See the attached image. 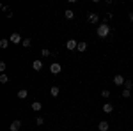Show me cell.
Masks as SVG:
<instances>
[{"label":"cell","mask_w":133,"mask_h":131,"mask_svg":"<svg viewBox=\"0 0 133 131\" xmlns=\"http://www.w3.org/2000/svg\"><path fill=\"white\" fill-rule=\"evenodd\" d=\"M96 32H98V36H99V37H107V36L110 34V27H108L107 23H101V25L96 29Z\"/></svg>","instance_id":"1"},{"label":"cell","mask_w":133,"mask_h":131,"mask_svg":"<svg viewBox=\"0 0 133 131\" xmlns=\"http://www.w3.org/2000/svg\"><path fill=\"white\" fill-rule=\"evenodd\" d=\"M11 44H21L23 43V39H21V36L18 34V32H14V34H11Z\"/></svg>","instance_id":"2"},{"label":"cell","mask_w":133,"mask_h":131,"mask_svg":"<svg viewBox=\"0 0 133 131\" xmlns=\"http://www.w3.org/2000/svg\"><path fill=\"white\" fill-rule=\"evenodd\" d=\"M50 71H51V74H59V73L62 71V66L59 64V62H53V64L50 66Z\"/></svg>","instance_id":"3"},{"label":"cell","mask_w":133,"mask_h":131,"mask_svg":"<svg viewBox=\"0 0 133 131\" xmlns=\"http://www.w3.org/2000/svg\"><path fill=\"white\" fill-rule=\"evenodd\" d=\"M87 21H89V23H98V21H99V16H98L96 12H87Z\"/></svg>","instance_id":"4"},{"label":"cell","mask_w":133,"mask_h":131,"mask_svg":"<svg viewBox=\"0 0 133 131\" xmlns=\"http://www.w3.org/2000/svg\"><path fill=\"white\" fill-rule=\"evenodd\" d=\"M66 48H68V50H76V48H78V41L68 39V43H66Z\"/></svg>","instance_id":"5"},{"label":"cell","mask_w":133,"mask_h":131,"mask_svg":"<svg viewBox=\"0 0 133 131\" xmlns=\"http://www.w3.org/2000/svg\"><path fill=\"white\" fill-rule=\"evenodd\" d=\"M114 83H115V85H124V83H126V81H124V76L123 74H115V76H114Z\"/></svg>","instance_id":"6"},{"label":"cell","mask_w":133,"mask_h":131,"mask_svg":"<svg viewBox=\"0 0 133 131\" xmlns=\"http://www.w3.org/2000/svg\"><path fill=\"white\" fill-rule=\"evenodd\" d=\"M98 129H99V131H108V129H110V124H108L107 121H101L99 124H98Z\"/></svg>","instance_id":"7"},{"label":"cell","mask_w":133,"mask_h":131,"mask_svg":"<svg viewBox=\"0 0 133 131\" xmlns=\"http://www.w3.org/2000/svg\"><path fill=\"white\" fill-rule=\"evenodd\" d=\"M20 128H21V121H12V122H11V128H9V129L11 131H18Z\"/></svg>","instance_id":"8"},{"label":"cell","mask_w":133,"mask_h":131,"mask_svg":"<svg viewBox=\"0 0 133 131\" xmlns=\"http://www.w3.org/2000/svg\"><path fill=\"white\" fill-rule=\"evenodd\" d=\"M30 108L34 112H41V108H43V105H41V101H34V103H32L30 105Z\"/></svg>","instance_id":"9"},{"label":"cell","mask_w":133,"mask_h":131,"mask_svg":"<svg viewBox=\"0 0 133 131\" xmlns=\"http://www.w3.org/2000/svg\"><path fill=\"white\" fill-rule=\"evenodd\" d=\"M18 98H20V99H27V98H29L27 89H20V91H18Z\"/></svg>","instance_id":"10"},{"label":"cell","mask_w":133,"mask_h":131,"mask_svg":"<svg viewBox=\"0 0 133 131\" xmlns=\"http://www.w3.org/2000/svg\"><path fill=\"white\" fill-rule=\"evenodd\" d=\"M59 92H61V89H59L57 85H53V87L50 89V94H51V98H57V96H59Z\"/></svg>","instance_id":"11"},{"label":"cell","mask_w":133,"mask_h":131,"mask_svg":"<svg viewBox=\"0 0 133 131\" xmlns=\"http://www.w3.org/2000/svg\"><path fill=\"white\" fill-rule=\"evenodd\" d=\"M103 112H105V113H112L114 106L110 105V103H105V105H103Z\"/></svg>","instance_id":"12"},{"label":"cell","mask_w":133,"mask_h":131,"mask_svg":"<svg viewBox=\"0 0 133 131\" xmlns=\"http://www.w3.org/2000/svg\"><path fill=\"white\" fill-rule=\"evenodd\" d=\"M32 67H34L36 71H41L43 69V62L41 60H34L32 62Z\"/></svg>","instance_id":"13"},{"label":"cell","mask_w":133,"mask_h":131,"mask_svg":"<svg viewBox=\"0 0 133 131\" xmlns=\"http://www.w3.org/2000/svg\"><path fill=\"white\" fill-rule=\"evenodd\" d=\"M64 16H66L68 20H73V16H75V12H73L71 9H66V12H64Z\"/></svg>","instance_id":"14"},{"label":"cell","mask_w":133,"mask_h":131,"mask_svg":"<svg viewBox=\"0 0 133 131\" xmlns=\"http://www.w3.org/2000/svg\"><path fill=\"white\" fill-rule=\"evenodd\" d=\"M76 50H78V51H85V50H87V43H83V41H82V43H78V48H76Z\"/></svg>","instance_id":"15"},{"label":"cell","mask_w":133,"mask_h":131,"mask_svg":"<svg viewBox=\"0 0 133 131\" xmlns=\"http://www.w3.org/2000/svg\"><path fill=\"white\" fill-rule=\"evenodd\" d=\"M9 43H11L9 39H2V41H0V48H4V50H5V48L9 46Z\"/></svg>","instance_id":"16"},{"label":"cell","mask_w":133,"mask_h":131,"mask_svg":"<svg viewBox=\"0 0 133 131\" xmlns=\"http://www.w3.org/2000/svg\"><path fill=\"white\" fill-rule=\"evenodd\" d=\"M7 81H9V76H7L5 73H2V74H0V83H7Z\"/></svg>","instance_id":"17"},{"label":"cell","mask_w":133,"mask_h":131,"mask_svg":"<svg viewBox=\"0 0 133 131\" xmlns=\"http://www.w3.org/2000/svg\"><path fill=\"white\" fill-rule=\"evenodd\" d=\"M30 44H32V41H30V39H23V43H21V46H23V48H29Z\"/></svg>","instance_id":"18"},{"label":"cell","mask_w":133,"mask_h":131,"mask_svg":"<svg viewBox=\"0 0 133 131\" xmlns=\"http://www.w3.org/2000/svg\"><path fill=\"white\" fill-rule=\"evenodd\" d=\"M130 96H131V91H128V89H124V91H123V98H124V99H128Z\"/></svg>","instance_id":"19"},{"label":"cell","mask_w":133,"mask_h":131,"mask_svg":"<svg viewBox=\"0 0 133 131\" xmlns=\"http://www.w3.org/2000/svg\"><path fill=\"white\" fill-rule=\"evenodd\" d=\"M124 89H128V91H131V89H133V81H130V80H128L126 83H124Z\"/></svg>","instance_id":"20"},{"label":"cell","mask_w":133,"mask_h":131,"mask_svg":"<svg viewBox=\"0 0 133 131\" xmlns=\"http://www.w3.org/2000/svg\"><path fill=\"white\" fill-rule=\"evenodd\" d=\"M36 124H37V126H43V124H44V119H43V117H37V119H36Z\"/></svg>","instance_id":"21"},{"label":"cell","mask_w":133,"mask_h":131,"mask_svg":"<svg viewBox=\"0 0 133 131\" xmlns=\"http://www.w3.org/2000/svg\"><path fill=\"white\" fill-rule=\"evenodd\" d=\"M101 96H103V98H110V91H107V89H105V91L101 92Z\"/></svg>","instance_id":"22"},{"label":"cell","mask_w":133,"mask_h":131,"mask_svg":"<svg viewBox=\"0 0 133 131\" xmlns=\"http://www.w3.org/2000/svg\"><path fill=\"white\" fill-rule=\"evenodd\" d=\"M41 55H43V57H48V55H50V50H46V48H44V50L41 51Z\"/></svg>","instance_id":"23"},{"label":"cell","mask_w":133,"mask_h":131,"mask_svg":"<svg viewBox=\"0 0 133 131\" xmlns=\"http://www.w3.org/2000/svg\"><path fill=\"white\" fill-rule=\"evenodd\" d=\"M5 67H7L5 62H0V71H5Z\"/></svg>","instance_id":"24"},{"label":"cell","mask_w":133,"mask_h":131,"mask_svg":"<svg viewBox=\"0 0 133 131\" xmlns=\"http://www.w3.org/2000/svg\"><path fill=\"white\" fill-rule=\"evenodd\" d=\"M128 20H130V21H133V12H130V14H128Z\"/></svg>","instance_id":"25"},{"label":"cell","mask_w":133,"mask_h":131,"mask_svg":"<svg viewBox=\"0 0 133 131\" xmlns=\"http://www.w3.org/2000/svg\"><path fill=\"white\" fill-rule=\"evenodd\" d=\"M131 57H133V51H131Z\"/></svg>","instance_id":"26"}]
</instances>
